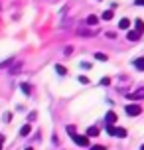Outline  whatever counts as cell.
<instances>
[{
    "label": "cell",
    "instance_id": "ba28073f",
    "mask_svg": "<svg viewBox=\"0 0 144 150\" xmlns=\"http://www.w3.org/2000/svg\"><path fill=\"white\" fill-rule=\"evenodd\" d=\"M99 134V127H89L87 128V138L89 136H97Z\"/></svg>",
    "mask_w": 144,
    "mask_h": 150
},
{
    "label": "cell",
    "instance_id": "44dd1931",
    "mask_svg": "<svg viewBox=\"0 0 144 150\" xmlns=\"http://www.w3.org/2000/svg\"><path fill=\"white\" fill-rule=\"evenodd\" d=\"M79 81H81V83H85V85H87V83H89V79H87L85 75H79Z\"/></svg>",
    "mask_w": 144,
    "mask_h": 150
},
{
    "label": "cell",
    "instance_id": "7402d4cb",
    "mask_svg": "<svg viewBox=\"0 0 144 150\" xmlns=\"http://www.w3.org/2000/svg\"><path fill=\"white\" fill-rule=\"evenodd\" d=\"M109 83H111L109 77H103V79H101V85H109Z\"/></svg>",
    "mask_w": 144,
    "mask_h": 150
},
{
    "label": "cell",
    "instance_id": "4fadbf2b",
    "mask_svg": "<svg viewBox=\"0 0 144 150\" xmlns=\"http://www.w3.org/2000/svg\"><path fill=\"white\" fill-rule=\"evenodd\" d=\"M114 12H111V10H107V12H103V20H113Z\"/></svg>",
    "mask_w": 144,
    "mask_h": 150
},
{
    "label": "cell",
    "instance_id": "ac0fdd59",
    "mask_svg": "<svg viewBox=\"0 0 144 150\" xmlns=\"http://www.w3.org/2000/svg\"><path fill=\"white\" fill-rule=\"evenodd\" d=\"M107 132H109L111 136H114L116 134V127H107Z\"/></svg>",
    "mask_w": 144,
    "mask_h": 150
},
{
    "label": "cell",
    "instance_id": "6da1fadb",
    "mask_svg": "<svg viewBox=\"0 0 144 150\" xmlns=\"http://www.w3.org/2000/svg\"><path fill=\"white\" fill-rule=\"evenodd\" d=\"M124 111H126V115H128V117H138V115L142 112V107H138V105H134V103H132V105H126V107H124Z\"/></svg>",
    "mask_w": 144,
    "mask_h": 150
},
{
    "label": "cell",
    "instance_id": "277c9868",
    "mask_svg": "<svg viewBox=\"0 0 144 150\" xmlns=\"http://www.w3.org/2000/svg\"><path fill=\"white\" fill-rule=\"evenodd\" d=\"M77 34H79V36H95V34H97V28H89V30H87V28H79Z\"/></svg>",
    "mask_w": 144,
    "mask_h": 150
},
{
    "label": "cell",
    "instance_id": "9c48e42d",
    "mask_svg": "<svg viewBox=\"0 0 144 150\" xmlns=\"http://www.w3.org/2000/svg\"><path fill=\"white\" fill-rule=\"evenodd\" d=\"M97 22H99V18H97L95 14L87 16V24H89V26H97Z\"/></svg>",
    "mask_w": 144,
    "mask_h": 150
},
{
    "label": "cell",
    "instance_id": "7a4b0ae2",
    "mask_svg": "<svg viewBox=\"0 0 144 150\" xmlns=\"http://www.w3.org/2000/svg\"><path fill=\"white\" fill-rule=\"evenodd\" d=\"M73 142L79 144V146H89V138L83 136V134H75V136H73Z\"/></svg>",
    "mask_w": 144,
    "mask_h": 150
},
{
    "label": "cell",
    "instance_id": "603a6c76",
    "mask_svg": "<svg viewBox=\"0 0 144 150\" xmlns=\"http://www.w3.org/2000/svg\"><path fill=\"white\" fill-rule=\"evenodd\" d=\"M81 67H83V69H89V67H91V63H89V61H83V63H81Z\"/></svg>",
    "mask_w": 144,
    "mask_h": 150
},
{
    "label": "cell",
    "instance_id": "ffe728a7",
    "mask_svg": "<svg viewBox=\"0 0 144 150\" xmlns=\"http://www.w3.org/2000/svg\"><path fill=\"white\" fill-rule=\"evenodd\" d=\"M89 150H105V146H101V144H95V146H91Z\"/></svg>",
    "mask_w": 144,
    "mask_h": 150
},
{
    "label": "cell",
    "instance_id": "5bb4252c",
    "mask_svg": "<svg viewBox=\"0 0 144 150\" xmlns=\"http://www.w3.org/2000/svg\"><path fill=\"white\" fill-rule=\"evenodd\" d=\"M20 87H22V91H24V93H26V95H30V93H32V87H30V85H28V83H22Z\"/></svg>",
    "mask_w": 144,
    "mask_h": 150
},
{
    "label": "cell",
    "instance_id": "8fae6325",
    "mask_svg": "<svg viewBox=\"0 0 144 150\" xmlns=\"http://www.w3.org/2000/svg\"><path fill=\"white\" fill-rule=\"evenodd\" d=\"M134 65H136L138 69H142V71H144V57H138V59H134Z\"/></svg>",
    "mask_w": 144,
    "mask_h": 150
},
{
    "label": "cell",
    "instance_id": "d6986e66",
    "mask_svg": "<svg viewBox=\"0 0 144 150\" xmlns=\"http://www.w3.org/2000/svg\"><path fill=\"white\" fill-rule=\"evenodd\" d=\"M67 132H69L71 136H75V134H77V132H75V127H73V125H69V127H67Z\"/></svg>",
    "mask_w": 144,
    "mask_h": 150
},
{
    "label": "cell",
    "instance_id": "5b68a950",
    "mask_svg": "<svg viewBox=\"0 0 144 150\" xmlns=\"http://www.w3.org/2000/svg\"><path fill=\"white\" fill-rule=\"evenodd\" d=\"M126 97L132 99V101H136V99H144V89H136L134 93H128Z\"/></svg>",
    "mask_w": 144,
    "mask_h": 150
},
{
    "label": "cell",
    "instance_id": "83f0119b",
    "mask_svg": "<svg viewBox=\"0 0 144 150\" xmlns=\"http://www.w3.org/2000/svg\"><path fill=\"white\" fill-rule=\"evenodd\" d=\"M99 2H101V0H99Z\"/></svg>",
    "mask_w": 144,
    "mask_h": 150
},
{
    "label": "cell",
    "instance_id": "8992f818",
    "mask_svg": "<svg viewBox=\"0 0 144 150\" xmlns=\"http://www.w3.org/2000/svg\"><path fill=\"white\" fill-rule=\"evenodd\" d=\"M140 36H142V34H140V32H136V30H130L128 34H126V38H128L130 42H136V40H138Z\"/></svg>",
    "mask_w": 144,
    "mask_h": 150
},
{
    "label": "cell",
    "instance_id": "4316f807",
    "mask_svg": "<svg viewBox=\"0 0 144 150\" xmlns=\"http://www.w3.org/2000/svg\"><path fill=\"white\" fill-rule=\"evenodd\" d=\"M26 150H34V148H26Z\"/></svg>",
    "mask_w": 144,
    "mask_h": 150
},
{
    "label": "cell",
    "instance_id": "e0dca14e",
    "mask_svg": "<svg viewBox=\"0 0 144 150\" xmlns=\"http://www.w3.org/2000/svg\"><path fill=\"white\" fill-rule=\"evenodd\" d=\"M136 32H140V34L144 32V22L142 20H136Z\"/></svg>",
    "mask_w": 144,
    "mask_h": 150
},
{
    "label": "cell",
    "instance_id": "52a82bcc",
    "mask_svg": "<svg viewBox=\"0 0 144 150\" xmlns=\"http://www.w3.org/2000/svg\"><path fill=\"white\" fill-rule=\"evenodd\" d=\"M119 28H121V30H126V28H130V20H128V18H122L121 22H119Z\"/></svg>",
    "mask_w": 144,
    "mask_h": 150
},
{
    "label": "cell",
    "instance_id": "d4e9b609",
    "mask_svg": "<svg viewBox=\"0 0 144 150\" xmlns=\"http://www.w3.org/2000/svg\"><path fill=\"white\" fill-rule=\"evenodd\" d=\"M136 4H138V6H142V4H144V0H136Z\"/></svg>",
    "mask_w": 144,
    "mask_h": 150
},
{
    "label": "cell",
    "instance_id": "30bf717a",
    "mask_svg": "<svg viewBox=\"0 0 144 150\" xmlns=\"http://www.w3.org/2000/svg\"><path fill=\"white\" fill-rule=\"evenodd\" d=\"M30 130H32V127H30V125H24V127L20 128V136H26V134H30Z\"/></svg>",
    "mask_w": 144,
    "mask_h": 150
},
{
    "label": "cell",
    "instance_id": "7c38bea8",
    "mask_svg": "<svg viewBox=\"0 0 144 150\" xmlns=\"http://www.w3.org/2000/svg\"><path fill=\"white\" fill-rule=\"evenodd\" d=\"M114 136H119V138H124L126 136V128H116V134Z\"/></svg>",
    "mask_w": 144,
    "mask_h": 150
},
{
    "label": "cell",
    "instance_id": "9a60e30c",
    "mask_svg": "<svg viewBox=\"0 0 144 150\" xmlns=\"http://www.w3.org/2000/svg\"><path fill=\"white\" fill-rule=\"evenodd\" d=\"M95 59H99V61H107V59H109V57H107L105 53H101V52H97V53H95Z\"/></svg>",
    "mask_w": 144,
    "mask_h": 150
},
{
    "label": "cell",
    "instance_id": "3957f363",
    "mask_svg": "<svg viewBox=\"0 0 144 150\" xmlns=\"http://www.w3.org/2000/svg\"><path fill=\"white\" fill-rule=\"evenodd\" d=\"M105 119H107V127H114V122H116V112L109 111Z\"/></svg>",
    "mask_w": 144,
    "mask_h": 150
},
{
    "label": "cell",
    "instance_id": "484cf974",
    "mask_svg": "<svg viewBox=\"0 0 144 150\" xmlns=\"http://www.w3.org/2000/svg\"><path fill=\"white\" fill-rule=\"evenodd\" d=\"M140 150H144V144H142V148H140Z\"/></svg>",
    "mask_w": 144,
    "mask_h": 150
},
{
    "label": "cell",
    "instance_id": "cb8c5ba5",
    "mask_svg": "<svg viewBox=\"0 0 144 150\" xmlns=\"http://www.w3.org/2000/svg\"><path fill=\"white\" fill-rule=\"evenodd\" d=\"M2 146H4V136H0V150H2Z\"/></svg>",
    "mask_w": 144,
    "mask_h": 150
},
{
    "label": "cell",
    "instance_id": "2e32d148",
    "mask_svg": "<svg viewBox=\"0 0 144 150\" xmlns=\"http://www.w3.org/2000/svg\"><path fill=\"white\" fill-rule=\"evenodd\" d=\"M55 71H57L59 75H67V69L63 67V65H55Z\"/></svg>",
    "mask_w": 144,
    "mask_h": 150
}]
</instances>
